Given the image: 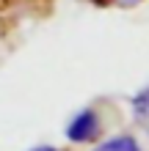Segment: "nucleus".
Masks as SVG:
<instances>
[{"label":"nucleus","mask_w":149,"mask_h":151,"mask_svg":"<svg viewBox=\"0 0 149 151\" xmlns=\"http://www.w3.org/2000/svg\"><path fill=\"white\" fill-rule=\"evenodd\" d=\"M133 113H135V121L149 132V85L133 99Z\"/></svg>","instance_id":"nucleus-3"},{"label":"nucleus","mask_w":149,"mask_h":151,"mask_svg":"<svg viewBox=\"0 0 149 151\" xmlns=\"http://www.w3.org/2000/svg\"><path fill=\"white\" fill-rule=\"evenodd\" d=\"M94 3H100V6H116V8H133L138 3H144V0H94Z\"/></svg>","instance_id":"nucleus-4"},{"label":"nucleus","mask_w":149,"mask_h":151,"mask_svg":"<svg viewBox=\"0 0 149 151\" xmlns=\"http://www.w3.org/2000/svg\"><path fill=\"white\" fill-rule=\"evenodd\" d=\"M94 151H144V148H141V143H138L133 135H116V137L102 140Z\"/></svg>","instance_id":"nucleus-2"},{"label":"nucleus","mask_w":149,"mask_h":151,"mask_svg":"<svg viewBox=\"0 0 149 151\" xmlns=\"http://www.w3.org/2000/svg\"><path fill=\"white\" fill-rule=\"evenodd\" d=\"M31 151H58V148H52V146H36V148H31Z\"/></svg>","instance_id":"nucleus-5"},{"label":"nucleus","mask_w":149,"mask_h":151,"mask_svg":"<svg viewBox=\"0 0 149 151\" xmlns=\"http://www.w3.org/2000/svg\"><path fill=\"white\" fill-rule=\"evenodd\" d=\"M102 132V118L94 107H83L66 124V140L72 143H94Z\"/></svg>","instance_id":"nucleus-1"}]
</instances>
